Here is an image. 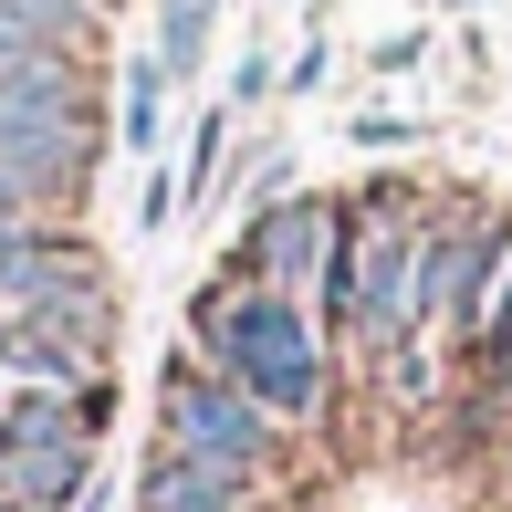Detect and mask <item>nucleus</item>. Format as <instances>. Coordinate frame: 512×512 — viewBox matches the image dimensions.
I'll return each mask as SVG.
<instances>
[{
    "label": "nucleus",
    "instance_id": "obj_14",
    "mask_svg": "<svg viewBox=\"0 0 512 512\" xmlns=\"http://www.w3.org/2000/svg\"><path fill=\"white\" fill-rule=\"evenodd\" d=\"M408 136H418L408 115H356V147H408Z\"/></svg>",
    "mask_w": 512,
    "mask_h": 512
},
{
    "label": "nucleus",
    "instance_id": "obj_15",
    "mask_svg": "<svg viewBox=\"0 0 512 512\" xmlns=\"http://www.w3.org/2000/svg\"><path fill=\"white\" fill-rule=\"evenodd\" d=\"M418 53H429V42H418V32H387V42H377V74H408Z\"/></svg>",
    "mask_w": 512,
    "mask_h": 512
},
{
    "label": "nucleus",
    "instance_id": "obj_1",
    "mask_svg": "<svg viewBox=\"0 0 512 512\" xmlns=\"http://www.w3.org/2000/svg\"><path fill=\"white\" fill-rule=\"evenodd\" d=\"M189 335H199V356L220 366L230 387H251L283 429H304V418H324V398H335V366H324V324L293 304V293H272V283H209L199 304H189Z\"/></svg>",
    "mask_w": 512,
    "mask_h": 512
},
{
    "label": "nucleus",
    "instance_id": "obj_9",
    "mask_svg": "<svg viewBox=\"0 0 512 512\" xmlns=\"http://www.w3.org/2000/svg\"><path fill=\"white\" fill-rule=\"evenodd\" d=\"M105 11H84V0H0V53H74L84 32H95Z\"/></svg>",
    "mask_w": 512,
    "mask_h": 512
},
{
    "label": "nucleus",
    "instance_id": "obj_5",
    "mask_svg": "<svg viewBox=\"0 0 512 512\" xmlns=\"http://www.w3.org/2000/svg\"><path fill=\"white\" fill-rule=\"evenodd\" d=\"M335 251H345V209H335V199H262V209H251V230H241V251H230V272L293 293V304H324Z\"/></svg>",
    "mask_w": 512,
    "mask_h": 512
},
{
    "label": "nucleus",
    "instance_id": "obj_19",
    "mask_svg": "<svg viewBox=\"0 0 512 512\" xmlns=\"http://www.w3.org/2000/svg\"><path fill=\"white\" fill-rule=\"evenodd\" d=\"M0 512H21V502H0Z\"/></svg>",
    "mask_w": 512,
    "mask_h": 512
},
{
    "label": "nucleus",
    "instance_id": "obj_11",
    "mask_svg": "<svg viewBox=\"0 0 512 512\" xmlns=\"http://www.w3.org/2000/svg\"><path fill=\"white\" fill-rule=\"evenodd\" d=\"M209 21H220V0H157V63L168 74H189L209 53Z\"/></svg>",
    "mask_w": 512,
    "mask_h": 512
},
{
    "label": "nucleus",
    "instance_id": "obj_13",
    "mask_svg": "<svg viewBox=\"0 0 512 512\" xmlns=\"http://www.w3.org/2000/svg\"><path fill=\"white\" fill-rule=\"evenodd\" d=\"M220 136H230V115H199V136H189V199L220 178Z\"/></svg>",
    "mask_w": 512,
    "mask_h": 512
},
{
    "label": "nucleus",
    "instance_id": "obj_16",
    "mask_svg": "<svg viewBox=\"0 0 512 512\" xmlns=\"http://www.w3.org/2000/svg\"><path fill=\"white\" fill-rule=\"evenodd\" d=\"M439 11H481V0H439Z\"/></svg>",
    "mask_w": 512,
    "mask_h": 512
},
{
    "label": "nucleus",
    "instance_id": "obj_6",
    "mask_svg": "<svg viewBox=\"0 0 512 512\" xmlns=\"http://www.w3.org/2000/svg\"><path fill=\"white\" fill-rule=\"evenodd\" d=\"M84 492H95V439H0V502L74 512Z\"/></svg>",
    "mask_w": 512,
    "mask_h": 512
},
{
    "label": "nucleus",
    "instance_id": "obj_18",
    "mask_svg": "<svg viewBox=\"0 0 512 512\" xmlns=\"http://www.w3.org/2000/svg\"><path fill=\"white\" fill-rule=\"evenodd\" d=\"M0 398H11V377H0Z\"/></svg>",
    "mask_w": 512,
    "mask_h": 512
},
{
    "label": "nucleus",
    "instance_id": "obj_7",
    "mask_svg": "<svg viewBox=\"0 0 512 512\" xmlns=\"http://www.w3.org/2000/svg\"><path fill=\"white\" fill-rule=\"evenodd\" d=\"M74 293H105V272H95V251H84V241L32 230V241L0 251V314H42V304H74Z\"/></svg>",
    "mask_w": 512,
    "mask_h": 512
},
{
    "label": "nucleus",
    "instance_id": "obj_2",
    "mask_svg": "<svg viewBox=\"0 0 512 512\" xmlns=\"http://www.w3.org/2000/svg\"><path fill=\"white\" fill-rule=\"evenodd\" d=\"M418 241H429V220H408V199H387V189L366 209H345V251L324 272V324L356 356H398L408 335H429V314H418Z\"/></svg>",
    "mask_w": 512,
    "mask_h": 512
},
{
    "label": "nucleus",
    "instance_id": "obj_12",
    "mask_svg": "<svg viewBox=\"0 0 512 512\" xmlns=\"http://www.w3.org/2000/svg\"><path fill=\"white\" fill-rule=\"evenodd\" d=\"M471 356H481V387L512 408V283H502V304H492V324H481V345H471Z\"/></svg>",
    "mask_w": 512,
    "mask_h": 512
},
{
    "label": "nucleus",
    "instance_id": "obj_4",
    "mask_svg": "<svg viewBox=\"0 0 512 512\" xmlns=\"http://www.w3.org/2000/svg\"><path fill=\"white\" fill-rule=\"evenodd\" d=\"M84 168H95L84 95H11V84H0V178L32 209H53V199L84 189Z\"/></svg>",
    "mask_w": 512,
    "mask_h": 512
},
{
    "label": "nucleus",
    "instance_id": "obj_8",
    "mask_svg": "<svg viewBox=\"0 0 512 512\" xmlns=\"http://www.w3.org/2000/svg\"><path fill=\"white\" fill-rule=\"evenodd\" d=\"M136 512H251V481L220 471V460H189V450H157L136 471Z\"/></svg>",
    "mask_w": 512,
    "mask_h": 512
},
{
    "label": "nucleus",
    "instance_id": "obj_17",
    "mask_svg": "<svg viewBox=\"0 0 512 512\" xmlns=\"http://www.w3.org/2000/svg\"><path fill=\"white\" fill-rule=\"evenodd\" d=\"M84 11H115V0H84Z\"/></svg>",
    "mask_w": 512,
    "mask_h": 512
},
{
    "label": "nucleus",
    "instance_id": "obj_3",
    "mask_svg": "<svg viewBox=\"0 0 512 512\" xmlns=\"http://www.w3.org/2000/svg\"><path fill=\"white\" fill-rule=\"evenodd\" d=\"M157 450H189V460H220V471L262 481L272 450H283V418L251 387H230L209 356H168V377H157Z\"/></svg>",
    "mask_w": 512,
    "mask_h": 512
},
{
    "label": "nucleus",
    "instance_id": "obj_10",
    "mask_svg": "<svg viewBox=\"0 0 512 512\" xmlns=\"http://www.w3.org/2000/svg\"><path fill=\"white\" fill-rule=\"evenodd\" d=\"M115 136H126L136 157L168 136V63H157V53H147V63H126V115H115Z\"/></svg>",
    "mask_w": 512,
    "mask_h": 512
}]
</instances>
